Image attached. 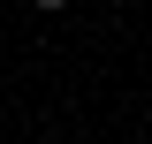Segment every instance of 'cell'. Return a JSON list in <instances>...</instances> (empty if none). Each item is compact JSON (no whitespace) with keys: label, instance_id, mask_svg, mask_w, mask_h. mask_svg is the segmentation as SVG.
I'll return each mask as SVG.
<instances>
[{"label":"cell","instance_id":"obj_1","mask_svg":"<svg viewBox=\"0 0 152 144\" xmlns=\"http://www.w3.org/2000/svg\"><path fill=\"white\" fill-rule=\"evenodd\" d=\"M38 8H46V15H53V8H69V0H38Z\"/></svg>","mask_w":152,"mask_h":144}]
</instances>
